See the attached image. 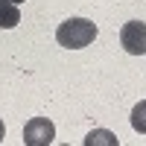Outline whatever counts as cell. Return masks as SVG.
I'll return each instance as SVG.
<instances>
[{"label":"cell","mask_w":146,"mask_h":146,"mask_svg":"<svg viewBox=\"0 0 146 146\" xmlns=\"http://www.w3.org/2000/svg\"><path fill=\"white\" fill-rule=\"evenodd\" d=\"M94 38H96V23L85 18H70L56 29V41L67 50H82V47L94 44Z\"/></svg>","instance_id":"6da1fadb"},{"label":"cell","mask_w":146,"mask_h":146,"mask_svg":"<svg viewBox=\"0 0 146 146\" xmlns=\"http://www.w3.org/2000/svg\"><path fill=\"white\" fill-rule=\"evenodd\" d=\"M56 140V126L47 117H32L23 126V143L27 146H50Z\"/></svg>","instance_id":"7a4b0ae2"},{"label":"cell","mask_w":146,"mask_h":146,"mask_svg":"<svg viewBox=\"0 0 146 146\" xmlns=\"http://www.w3.org/2000/svg\"><path fill=\"white\" fill-rule=\"evenodd\" d=\"M120 44L129 56H143L146 53V23L143 21H129L120 29Z\"/></svg>","instance_id":"3957f363"},{"label":"cell","mask_w":146,"mask_h":146,"mask_svg":"<svg viewBox=\"0 0 146 146\" xmlns=\"http://www.w3.org/2000/svg\"><path fill=\"white\" fill-rule=\"evenodd\" d=\"M21 3L23 0H0V27L15 29L21 21Z\"/></svg>","instance_id":"277c9868"},{"label":"cell","mask_w":146,"mask_h":146,"mask_svg":"<svg viewBox=\"0 0 146 146\" xmlns=\"http://www.w3.org/2000/svg\"><path fill=\"white\" fill-rule=\"evenodd\" d=\"M131 129H135L137 135H146V100L131 108Z\"/></svg>","instance_id":"5b68a950"},{"label":"cell","mask_w":146,"mask_h":146,"mask_svg":"<svg viewBox=\"0 0 146 146\" xmlns=\"http://www.w3.org/2000/svg\"><path fill=\"white\" fill-rule=\"evenodd\" d=\"M96 143H105V146H120V140L111 135V131H91L85 137V146H96Z\"/></svg>","instance_id":"8992f818"},{"label":"cell","mask_w":146,"mask_h":146,"mask_svg":"<svg viewBox=\"0 0 146 146\" xmlns=\"http://www.w3.org/2000/svg\"><path fill=\"white\" fill-rule=\"evenodd\" d=\"M3 137H6V126H3V120H0V143H3Z\"/></svg>","instance_id":"52a82bcc"}]
</instances>
